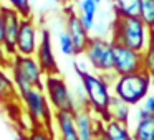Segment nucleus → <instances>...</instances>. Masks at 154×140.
<instances>
[{
  "label": "nucleus",
  "mask_w": 154,
  "mask_h": 140,
  "mask_svg": "<svg viewBox=\"0 0 154 140\" xmlns=\"http://www.w3.org/2000/svg\"><path fill=\"white\" fill-rule=\"evenodd\" d=\"M143 69L147 71L151 76H154V56L149 50H146L143 53Z\"/></svg>",
  "instance_id": "obj_26"
},
{
  "label": "nucleus",
  "mask_w": 154,
  "mask_h": 140,
  "mask_svg": "<svg viewBox=\"0 0 154 140\" xmlns=\"http://www.w3.org/2000/svg\"><path fill=\"white\" fill-rule=\"evenodd\" d=\"M114 45V74L124 76L143 71V53L134 51L123 45Z\"/></svg>",
  "instance_id": "obj_8"
},
{
  "label": "nucleus",
  "mask_w": 154,
  "mask_h": 140,
  "mask_svg": "<svg viewBox=\"0 0 154 140\" xmlns=\"http://www.w3.org/2000/svg\"><path fill=\"white\" fill-rule=\"evenodd\" d=\"M139 18L151 31H154V0H141Z\"/></svg>",
  "instance_id": "obj_21"
},
{
  "label": "nucleus",
  "mask_w": 154,
  "mask_h": 140,
  "mask_svg": "<svg viewBox=\"0 0 154 140\" xmlns=\"http://www.w3.org/2000/svg\"><path fill=\"white\" fill-rule=\"evenodd\" d=\"M75 122L81 140H96L103 119L94 115L88 107H78L75 110Z\"/></svg>",
  "instance_id": "obj_13"
},
{
  "label": "nucleus",
  "mask_w": 154,
  "mask_h": 140,
  "mask_svg": "<svg viewBox=\"0 0 154 140\" xmlns=\"http://www.w3.org/2000/svg\"><path fill=\"white\" fill-rule=\"evenodd\" d=\"M7 7L14 8L22 18L32 17V2L30 0H5Z\"/></svg>",
  "instance_id": "obj_23"
},
{
  "label": "nucleus",
  "mask_w": 154,
  "mask_h": 140,
  "mask_svg": "<svg viewBox=\"0 0 154 140\" xmlns=\"http://www.w3.org/2000/svg\"><path fill=\"white\" fill-rule=\"evenodd\" d=\"M20 96H18V91L15 87L12 77H8L5 74V71L0 68V102L8 104L10 101H18Z\"/></svg>",
  "instance_id": "obj_19"
},
{
  "label": "nucleus",
  "mask_w": 154,
  "mask_h": 140,
  "mask_svg": "<svg viewBox=\"0 0 154 140\" xmlns=\"http://www.w3.org/2000/svg\"><path fill=\"white\" fill-rule=\"evenodd\" d=\"M131 130L134 140H154V119L149 117L144 120H137L133 124Z\"/></svg>",
  "instance_id": "obj_20"
},
{
  "label": "nucleus",
  "mask_w": 154,
  "mask_h": 140,
  "mask_svg": "<svg viewBox=\"0 0 154 140\" xmlns=\"http://www.w3.org/2000/svg\"><path fill=\"white\" fill-rule=\"evenodd\" d=\"M103 130L108 140H134L131 127L118 120H103Z\"/></svg>",
  "instance_id": "obj_16"
},
{
  "label": "nucleus",
  "mask_w": 154,
  "mask_h": 140,
  "mask_svg": "<svg viewBox=\"0 0 154 140\" xmlns=\"http://www.w3.org/2000/svg\"><path fill=\"white\" fill-rule=\"evenodd\" d=\"M40 45V33L38 27L35 22L33 15L27 18H22L20 31H18V40H17V54L22 56H35Z\"/></svg>",
  "instance_id": "obj_9"
},
{
  "label": "nucleus",
  "mask_w": 154,
  "mask_h": 140,
  "mask_svg": "<svg viewBox=\"0 0 154 140\" xmlns=\"http://www.w3.org/2000/svg\"><path fill=\"white\" fill-rule=\"evenodd\" d=\"M114 17H139L141 0H109Z\"/></svg>",
  "instance_id": "obj_18"
},
{
  "label": "nucleus",
  "mask_w": 154,
  "mask_h": 140,
  "mask_svg": "<svg viewBox=\"0 0 154 140\" xmlns=\"http://www.w3.org/2000/svg\"><path fill=\"white\" fill-rule=\"evenodd\" d=\"M53 129L57 132V140H81L73 112H55Z\"/></svg>",
  "instance_id": "obj_14"
},
{
  "label": "nucleus",
  "mask_w": 154,
  "mask_h": 140,
  "mask_svg": "<svg viewBox=\"0 0 154 140\" xmlns=\"http://www.w3.org/2000/svg\"><path fill=\"white\" fill-rule=\"evenodd\" d=\"M23 110L32 127H53V109L47 99L43 87H33L28 92L20 94Z\"/></svg>",
  "instance_id": "obj_5"
},
{
  "label": "nucleus",
  "mask_w": 154,
  "mask_h": 140,
  "mask_svg": "<svg viewBox=\"0 0 154 140\" xmlns=\"http://www.w3.org/2000/svg\"><path fill=\"white\" fill-rule=\"evenodd\" d=\"M93 73H114V45L104 36H91L83 53Z\"/></svg>",
  "instance_id": "obj_6"
},
{
  "label": "nucleus",
  "mask_w": 154,
  "mask_h": 140,
  "mask_svg": "<svg viewBox=\"0 0 154 140\" xmlns=\"http://www.w3.org/2000/svg\"><path fill=\"white\" fill-rule=\"evenodd\" d=\"M2 15H4V50L8 56L14 58L17 54V40L22 17L7 5H2Z\"/></svg>",
  "instance_id": "obj_10"
},
{
  "label": "nucleus",
  "mask_w": 154,
  "mask_h": 140,
  "mask_svg": "<svg viewBox=\"0 0 154 140\" xmlns=\"http://www.w3.org/2000/svg\"><path fill=\"white\" fill-rule=\"evenodd\" d=\"M10 77L14 81L15 87L20 94L28 92L33 87H43L45 84V73L42 71L38 61L35 56H22L15 54L10 63Z\"/></svg>",
  "instance_id": "obj_4"
},
{
  "label": "nucleus",
  "mask_w": 154,
  "mask_h": 140,
  "mask_svg": "<svg viewBox=\"0 0 154 140\" xmlns=\"http://www.w3.org/2000/svg\"><path fill=\"white\" fill-rule=\"evenodd\" d=\"M12 56H8L4 50V15H2V4H0V68H10Z\"/></svg>",
  "instance_id": "obj_25"
},
{
  "label": "nucleus",
  "mask_w": 154,
  "mask_h": 140,
  "mask_svg": "<svg viewBox=\"0 0 154 140\" xmlns=\"http://www.w3.org/2000/svg\"><path fill=\"white\" fill-rule=\"evenodd\" d=\"M154 83V76L147 71H137L133 74L118 76L113 84V94L128 102L129 106L136 107L151 94V87Z\"/></svg>",
  "instance_id": "obj_3"
},
{
  "label": "nucleus",
  "mask_w": 154,
  "mask_h": 140,
  "mask_svg": "<svg viewBox=\"0 0 154 140\" xmlns=\"http://www.w3.org/2000/svg\"><path fill=\"white\" fill-rule=\"evenodd\" d=\"M131 117H133V106H129L128 102L113 94L109 107H108V120H118V122L129 125Z\"/></svg>",
  "instance_id": "obj_15"
},
{
  "label": "nucleus",
  "mask_w": 154,
  "mask_h": 140,
  "mask_svg": "<svg viewBox=\"0 0 154 140\" xmlns=\"http://www.w3.org/2000/svg\"><path fill=\"white\" fill-rule=\"evenodd\" d=\"M94 2H96V4H98V5H100V4H101V2H103V0H94Z\"/></svg>",
  "instance_id": "obj_29"
},
{
  "label": "nucleus",
  "mask_w": 154,
  "mask_h": 140,
  "mask_svg": "<svg viewBox=\"0 0 154 140\" xmlns=\"http://www.w3.org/2000/svg\"><path fill=\"white\" fill-rule=\"evenodd\" d=\"M58 48L65 56H76V50H75V45L71 41V38L68 36L66 31H61L58 35Z\"/></svg>",
  "instance_id": "obj_24"
},
{
  "label": "nucleus",
  "mask_w": 154,
  "mask_h": 140,
  "mask_svg": "<svg viewBox=\"0 0 154 140\" xmlns=\"http://www.w3.org/2000/svg\"><path fill=\"white\" fill-rule=\"evenodd\" d=\"M75 69L80 77V83L85 87V92H86L88 109L100 119L108 120V107H109L111 97H113V86H109L101 74L86 71L78 64Z\"/></svg>",
  "instance_id": "obj_2"
},
{
  "label": "nucleus",
  "mask_w": 154,
  "mask_h": 140,
  "mask_svg": "<svg viewBox=\"0 0 154 140\" xmlns=\"http://www.w3.org/2000/svg\"><path fill=\"white\" fill-rule=\"evenodd\" d=\"M65 31H66L68 36L73 41L75 50H76V56L78 54H83L91 35H90V30L85 27V23L81 22L80 15L76 12L71 10L66 13V18H65Z\"/></svg>",
  "instance_id": "obj_12"
},
{
  "label": "nucleus",
  "mask_w": 154,
  "mask_h": 140,
  "mask_svg": "<svg viewBox=\"0 0 154 140\" xmlns=\"http://www.w3.org/2000/svg\"><path fill=\"white\" fill-rule=\"evenodd\" d=\"M147 50L152 53V56H154V31H151V40H149V46H147Z\"/></svg>",
  "instance_id": "obj_28"
},
{
  "label": "nucleus",
  "mask_w": 154,
  "mask_h": 140,
  "mask_svg": "<svg viewBox=\"0 0 154 140\" xmlns=\"http://www.w3.org/2000/svg\"><path fill=\"white\" fill-rule=\"evenodd\" d=\"M43 89L53 112H73L75 114V110L78 109L75 97H73V91L70 89L68 83L60 74L45 77Z\"/></svg>",
  "instance_id": "obj_7"
},
{
  "label": "nucleus",
  "mask_w": 154,
  "mask_h": 140,
  "mask_svg": "<svg viewBox=\"0 0 154 140\" xmlns=\"http://www.w3.org/2000/svg\"><path fill=\"white\" fill-rule=\"evenodd\" d=\"M78 15H80L81 22L85 23V27L91 31L94 28V25H96L98 15H100V5L94 0H81Z\"/></svg>",
  "instance_id": "obj_17"
},
{
  "label": "nucleus",
  "mask_w": 154,
  "mask_h": 140,
  "mask_svg": "<svg viewBox=\"0 0 154 140\" xmlns=\"http://www.w3.org/2000/svg\"><path fill=\"white\" fill-rule=\"evenodd\" d=\"M141 106H143L144 109H146L147 112H149L151 115H152V114H154V92H151L149 96H147L146 99H144L143 102H141Z\"/></svg>",
  "instance_id": "obj_27"
},
{
  "label": "nucleus",
  "mask_w": 154,
  "mask_h": 140,
  "mask_svg": "<svg viewBox=\"0 0 154 140\" xmlns=\"http://www.w3.org/2000/svg\"><path fill=\"white\" fill-rule=\"evenodd\" d=\"M35 60L38 61L45 76L60 74L58 73L57 58H55V53H53V45H51V35L47 28H43L40 31V45H38V50L35 53Z\"/></svg>",
  "instance_id": "obj_11"
},
{
  "label": "nucleus",
  "mask_w": 154,
  "mask_h": 140,
  "mask_svg": "<svg viewBox=\"0 0 154 140\" xmlns=\"http://www.w3.org/2000/svg\"><path fill=\"white\" fill-rule=\"evenodd\" d=\"M152 119H154V114H152Z\"/></svg>",
  "instance_id": "obj_30"
},
{
  "label": "nucleus",
  "mask_w": 154,
  "mask_h": 140,
  "mask_svg": "<svg viewBox=\"0 0 154 140\" xmlns=\"http://www.w3.org/2000/svg\"><path fill=\"white\" fill-rule=\"evenodd\" d=\"M109 35L113 43L123 45L139 53L147 50L151 40V30L139 17H113Z\"/></svg>",
  "instance_id": "obj_1"
},
{
  "label": "nucleus",
  "mask_w": 154,
  "mask_h": 140,
  "mask_svg": "<svg viewBox=\"0 0 154 140\" xmlns=\"http://www.w3.org/2000/svg\"><path fill=\"white\" fill-rule=\"evenodd\" d=\"M152 87H154V83H152Z\"/></svg>",
  "instance_id": "obj_31"
},
{
  "label": "nucleus",
  "mask_w": 154,
  "mask_h": 140,
  "mask_svg": "<svg viewBox=\"0 0 154 140\" xmlns=\"http://www.w3.org/2000/svg\"><path fill=\"white\" fill-rule=\"evenodd\" d=\"M53 127H32L27 132V140H55Z\"/></svg>",
  "instance_id": "obj_22"
}]
</instances>
